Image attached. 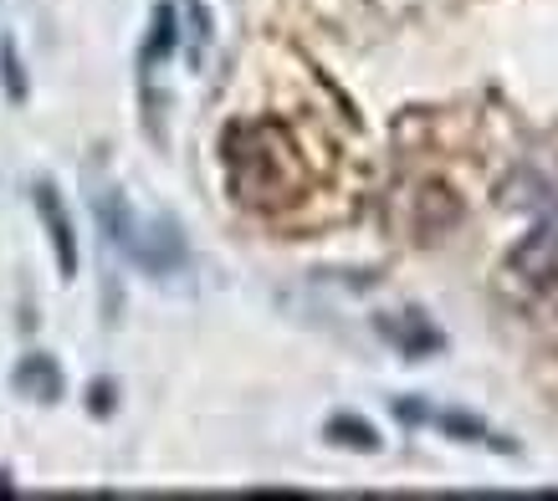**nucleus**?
I'll return each mask as SVG.
<instances>
[{
    "label": "nucleus",
    "mask_w": 558,
    "mask_h": 501,
    "mask_svg": "<svg viewBox=\"0 0 558 501\" xmlns=\"http://www.w3.org/2000/svg\"><path fill=\"white\" fill-rule=\"evenodd\" d=\"M328 435L339 440V445H354V451H379V435L364 425V419H328Z\"/></svg>",
    "instance_id": "7"
},
{
    "label": "nucleus",
    "mask_w": 558,
    "mask_h": 501,
    "mask_svg": "<svg viewBox=\"0 0 558 501\" xmlns=\"http://www.w3.org/2000/svg\"><path fill=\"white\" fill-rule=\"evenodd\" d=\"M11 384H16L26 400L51 404V400H62V368L51 364L47 353H32V358H21V364H16Z\"/></svg>",
    "instance_id": "5"
},
{
    "label": "nucleus",
    "mask_w": 558,
    "mask_h": 501,
    "mask_svg": "<svg viewBox=\"0 0 558 501\" xmlns=\"http://www.w3.org/2000/svg\"><path fill=\"white\" fill-rule=\"evenodd\" d=\"M379 338H385L395 353H405V358H430V353L446 349V338L436 333V322L421 318V313H385V318H374Z\"/></svg>",
    "instance_id": "3"
},
{
    "label": "nucleus",
    "mask_w": 558,
    "mask_h": 501,
    "mask_svg": "<svg viewBox=\"0 0 558 501\" xmlns=\"http://www.w3.org/2000/svg\"><path fill=\"white\" fill-rule=\"evenodd\" d=\"M36 216H41V225H47V235H51L62 282H72V277H77V231H72L68 205H62V195H57L51 184H36Z\"/></svg>",
    "instance_id": "4"
},
{
    "label": "nucleus",
    "mask_w": 558,
    "mask_h": 501,
    "mask_svg": "<svg viewBox=\"0 0 558 501\" xmlns=\"http://www.w3.org/2000/svg\"><path fill=\"white\" fill-rule=\"evenodd\" d=\"M174 41H180V21H174V5L170 0H159L154 5V26H149V41H144V51H138V68H144V77H154V68L165 62L174 51Z\"/></svg>",
    "instance_id": "6"
},
{
    "label": "nucleus",
    "mask_w": 558,
    "mask_h": 501,
    "mask_svg": "<svg viewBox=\"0 0 558 501\" xmlns=\"http://www.w3.org/2000/svg\"><path fill=\"white\" fill-rule=\"evenodd\" d=\"M0 87H5V98H11V102H21V98H26V77H21L16 41H11V36L0 41Z\"/></svg>",
    "instance_id": "8"
},
{
    "label": "nucleus",
    "mask_w": 558,
    "mask_h": 501,
    "mask_svg": "<svg viewBox=\"0 0 558 501\" xmlns=\"http://www.w3.org/2000/svg\"><path fill=\"white\" fill-rule=\"evenodd\" d=\"M395 415L405 419V425H436V430L457 435V440H466V445H487V451H502V455L512 451L502 435H492L487 425H482V419H472V415H446V410H425V404H415V400H400V404H395Z\"/></svg>",
    "instance_id": "2"
},
{
    "label": "nucleus",
    "mask_w": 558,
    "mask_h": 501,
    "mask_svg": "<svg viewBox=\"0 0 558 501\" xmlns=\"http://www.w3.org/2000/svg\"><path fill=\"white\" fill-rule=\"evenodd\" d=\"M93 216H98L102 235H108V246L119 250L129 267L149 271V277H174V271H185V235L174 231L165 216H138L134 205L123 200L119 190L108 184L93 195Z\"/></svg>",
    "instance_id": "1"
}]
</instances>
